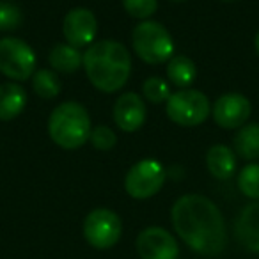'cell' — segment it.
<instances>
[{"mask_svg": "<svg viewBox=\"0 0 259 259\" xmlns=\"http://www.w3.org/2000/svg\"><path fill=\"white\" fill-rule=\"evenodd\" d=\"M220 2H238V0H220Z\"/></svg>", "mask_w": 259, "mask_h": 259, "instance_id": "26", "label": "cell"}, {"mask_svg": "<svg viewBox=\"0 0 259 259\" xmlns=\"http://www.w3.org/2000/svg\"><path fill=\"white\" fill-rule=\"evenodd\" d=\"M27 107V91L16 82L0 85V121L18 117Z\"/></svg>", "mask_w": 259, "mask_h": 259, "instance_id": "14", "label": "cell"}, {"mask_svg": "<svg viewBox=\"0 0 259 259\" xmlns=\"http://www.w3.org/2000/svg\"><path fill=\"white\" fill-rule=\"evenodd\" d=\"M62 32L68 45L75 48L93 45L98 34V20L93 11L85 8H75L64 16Z\"/></svg>", "mask_w": 259, "mask_h": 259, "instance_id": "11", "label": "cell"}, {"mask_svg": "<svg viewBox=\"0 0 259 259\" xmlns=\"http://www.w3.org/2000/svg\"><path fill=\"white\" fill-rule=\"evenodd\" d=\"M83 68L89 82L101 93L122 89L132 73L130 52L119 41L105 39L93 43L83 54Z\"/></svg>", "mask_w": 259, "mask_h": 259, "instance_id": "2", "label": "cell"}, {"mask_svg": "<svg viewBox=\"0 0 259 259\" xmlns=\"http://www.w3.org/2000/svg\"><path fill=\"white\" fill-rule=\"evenodd\" d=\"M206 165L213 178L217 180H229L236 169V156L227 146L215 144L208 149Z\"/></svg>", "mask_w": 259, "mask_h": 259, "instance_id": "15", "label": "cell"}, {"mask_svg": "<svg viewBox=\"0 0 259 259\" xmlns=\"http://www.w3.org/2000/svg\"><path fill=\"white\" fill-rule=\"evenodd\" d=\"M238 188L245 197L259 201V163H248L240 170Z\"/></svg>", "mask_w": 259, "mask_h": 259, "instance_id": "20", "label": "cell"}, {"mask_svg": "<svg viewBox=\"0 0 259 259\" xmlns=\"http://www.w3.org/2000/svg\"><path fill=\"white\" fill-rule=\"evenodd\" d=\"M142 93L144 98L151 103H162L167 101L170 96V85L169 82H165L160 76H149L148 80H144L142 83Z\"/></svg>", "mask_w": 259, "mask_h": 259, "instance_id": "21", "label": "cell"}, {"mask_svg": "<svg viewBox=\"0 0 259 259\" xmlns=\"http://www.w3.org/2000/svg\"><path fill=\"white\" fill-rule=\"evenodd\" d=\"M114 121L122 132H137L146 122V103L139 94L126 93L114 105Z\"/></svg>", "mask_w": 259, "mask_h": 259, "instance_id": "12", "label": "cell"}, {"mask_svg": "<svg viewBox=\"0 0 259 259\" xmlns=\"http://www.w3.org/2000/svg\"><path fill=\"white\" fill-rule=\"evenodd\" d=\"M50 66L57 73H75L76 69H80V66H83V54H80L78 48L71 47V45H55L50 50L48 55Z\"/></svg>", "mask_w": 259, "mask_h": 259, "instance_id": "16", "label": "cell"}, {"mask_svg": "<svg viewBox=\"0 0 259 259\" xmlns=\"http://www.w3.org/2000/svg\"><path fill=\"white\" fill-rule=\"evenodd\" d=\"M254 45H255V50H257V54H259V32L255 34V41H254Z\"/></svg>", "mask_w": 259, "mask_h": 259, "instance_id": "25", "label": "cell"}, {"mask_svg": "<svg viewBox=\"0 0 259 259\" xmlns=\"http://www.w3.org/2000/svg\"><path fill=\"white\" fill-rule=\"evenodd\" d=\"M165 169L156 160H141L126 172L124 190L134 199H149L162 190L165 183Z\"/></svg>", "mask_w": 259, "mask_h": 259, "instance_id": "7", "label": "cell"}, {"mask_svg": "<svg viewBox=\"0 0 259 259\" xmlns=\"http://www.w3.org/2000/svg\"><path fill=\"white\" fill-rule=\"evenodd\" d=\"M48 134L62 149H78L89 141L91 117L83 105L64 101L54 108L48 119Z\"/></svg>", "mask_w": 259, "mask_h": 259, "instance_id": "3", "label": "cell"}, {"mask_svg": "<svg viewBox=\"0 0 259 259\" xmlns=\"http://www.w3.org/2000/svg\"><path fill=\"white\" fill-rule=\"evenodd\" d=\"M167 78L180 89H188L197 78V68L187 55H174L167 64Z\"/></svg>", "mask_w": 259, "mask_h": 259, "instance_id": "17", "label": "cell"}, {"mask_svg": "<svg viewBox=\"0 0 259 259\" xmlns=\"http://www.w3.org/2000/svg\"><path fill=\"white\" fill-rule=\"evenodd\" d=\"M174 231L192 248L202 255H217L227 243L226 222L211 199L199 194L180 197L170 209Z\"/></svg>", "mask_w": 259, "mask_h": 259, "instance_id": "1", "label": "cell"}, {"mask_svg": "<svg viewBox=\"0 0 259 259\" xmlns=\"http://www.w3.org/2000/svg\"><path fill=\"white\" fill-rule=\"evenodd\" d=\"M238 241L254 254H259V201L247 204L234 224Z\"/></svg>", "mask_w": 259, "mask_h": 259, "instance_id": "13", "label": "cell"}, {"mask_svg": "<svg viewBox=\"0 0 259 259\" xmlns=\"http://www.w3.org/2000/svg\"><path fill=\"white\" fill-rule=\"evenodd\" d=\"M32 89L39 98L52 100L61 93V82L59 76L50 69H37L32 75Z\"/></svg>", "mask_w": 259, "mask_h": 259, "instance_id": "19", "label": "cell"}, {"mask_svg": "<svg viewBox=\"0 0 259 259\" xmlns=\"http://www.w3.org/2000/svg\"><path fill=\"white\" fill-rule=\"evenodd\" d=\"M122 6H124L126 13H128L132 18L137 20H148L158 9V0H122Z\"/></svg>", "mask_w": 259, "mask_h": 259, "instance_id": "23", "label": "cell"}, {"mask_svg": "<svg viewBox=\"0 0 259 259\" xmlns=\"http://www.w3.org/2000/svg\"><path fill=\"white\" fill-rule=\"evenodd\" d=\"M167 117L180 126H197L206 121L211 105L204 93L195 89H181L167 100Z\"/></svg>", "mask_w": 259, "mask_h": 259, "instance_id": "5", "label": "cell"}, {"mask_svg": "<svg viewBox=\"0 0 259 259\" xmlns=\"http://www.w3.org/2000/svg\"><path fill=\"white\" fill-rule=\"evenodd\" d=\"M89 141L100 151H108V149H112L115 146L117 137H115L114 130L108 128V126H96L94 130H91Z\"/></svg>", "mask_w": 259, "mask_h": 259, "instance_id": "24", "label": "cell"}, {"mask_svg": "<svg viewBox=\"0 0 259 259\" xmlns=\"http://www.w3.org/2000/svg\"><path fill=\"white\" fill-rule=\"evenodd\" d=\"M252 105L243 94L238 93H227L222 94L215 101L211 108V114L215 122L224 130H234L241 128L250 117Z\"/></svg>", "mask_w": 259, "mask_h": 259, "instance_id": "10", "label": "cell"}, {"mask_svg": "<svg viewBox=\"0 0 259 259\" xmlns=\"http://www.w3.org/2000/svg\"><path fill=\"white\" fill-rule=\"evenodd\" d=\"M36 71V52L23 39H0V73L15 82L30 78Z\"/></svg>", "mask_w": 259, "mask_h": 259, "instance_id": "6", "label": "cell"}, {"mask_svg": "<svg viewBox=\"0 0 259 259\" xmlns=\"http://www.w3.org/2000/svg\"><path fill=\"white\" fill-rule=\"evenodd\" d=\"M172 2H183V0H172Z\"/></svg>", "mask_w": 259, "mask_h": 259, "instance_id": "27", "label": "cell"}, {"mask_svg": "<svg viewBox=\"0 0 259 259\" xmlns=\"http://www.w3.org/2000/svg\"><path fill=\"white\" fill-rule=\"evenodd\" d=\"M132 45L139 57L148 64H162L172 59L174 41L170 32L158 22L144 20L132 32Z\"/></svg>", "mask_w": 259, "mask_h": 259, "instance_id": "4", "label": "cell"}, {"mask_svg": "<svg viewBox=\"0 0 259 259\" xmlns=\"http://www.w3.org/2000/svg\"><path fill=\"white\" fill-rule=\"evenodd\" d=\"M121 219L112 209L96 208L83 220V236H85L87 243L100 250L114 247L121 238Z\"/></svg>", "mask_w": 259, "mask_h": 259, "instance_id": "8", "label": "cell"}, {"mask_svg": "<svg viewBox=\"0 0 259 259\" xmlns=\"http://www.w3.org/2000/svg\"><path fill=\"white\" fill-rule=\"evenodd\" d=\"M23 23V13L20 6L13 2H0V30H16Z\"/></svg>", "mask_w": 259, "mask_h": 259, "instance_id": "22", "label": "cell"}, {"mask_svg": "<svg viewBox=\"0 0 259 259\" xmlns=\"http://www.w3.org/2000/svg\"><path fill=\"white\" fill-rule=\"evenodd\" d=\"M141 259H178L180 247L172 234L163 227H148L137 236Z\"/></svg>", "mask_w": 259, "mask_h": 259, "instance_id": "9", "label": "cell"}, {"mask_svg": "<svg viewBox=\"0 0 259 259\" xmlns=\"http://www.w3.org/2000/svg\"><path fill=\"white\" fill-rule=\"evenodd\" d=\"M234 149L243 160L259 158V124H245L234 135Z\"/></svg>", "mask_w": 259, "mask_h": 259, "instance_id": "18", "label": "cell"}]
</instances>
